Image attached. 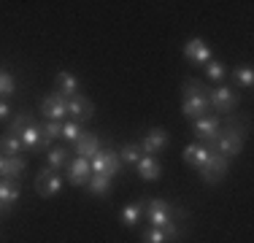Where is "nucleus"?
Instances as JSON below:
<instances>
[{"instance_id": "nucleus-1", "label": "nucleus", "mask_w": 254, "mask_h": 243, "mask_svg": "<svg viewBox=\"0 0 254 243\" xmlns=\"http://www.w3.org/2000/svg\"><path fill=\"white\" fill-rule=\"evenodd\" d=\"M181 114L192 122L211 114L208 87H203L197 78H184V84H181Z\"/></svg>"}, {"instance_id": "nucleus-2", "label": "nucleus", "mask_w": 254, "mask_h": 243, "mask_svg": "<svg viewBox=\"0 0 254 243\" xmlns=\"http://www.w3.org/2000/svg\"><path fill=\"white\" fill-rule=\"evenodd\" d=\"M216 151H219L222 157H238L241 151H244V132L238 130V127H233V124H222V130H219V135H216Z\"/></svg>"}, {"instance_id": "nucleus-3", "label": "nucleus", "mask_w": 254, "mask_h": 243, "mask_svg": "<svg viewBox=\"0 0 254 243\" xmlns=\"http://www.w3.org/2000/svg\"><path fill=\"white\" fill-rule=\"evenodd\" d=\"M89 168H92V173L114 179V176H119V170H122L125 165H122V160H119V151H114L111 146H108V149H100L98 154L89 160Z\"/></svg>"}, {"instance_id": "nucleus-4", "label": "nucleus", "mask_w": 254, "mask_h": 243, "mask_svg": "<svg viewBox=\"0 0 254 243\" xmlns=\"http://www.w3.org/2000/svg\"><path fill=\"white\" fill-rule=\"evenodd\" d=\"M227 170H230V160H227V157H222L219 151H211L208 160L203 162V168L197 170V173H200V179L208 186H214V184H219V181L227 176Z\"/></svg>"}, {"instance_id": "nucleus-5", "label": "nucleus", "mask_w": 254, "mask_h": 243, "mask_svg": "<svg viewBox=\"0 0 254 243\" xmlns=\"http://www.w3.org/2000/svg\"><path fill=\"white\" fill-rule=\"evenodd\" d=\"M143 219H146L152 227H168L173 222V208L160 197H146V205H143Z\"/></svg>"}, {"instance_id": "nucleus-6", "label": "nucleus", "mask_w": 254, "mask_h": 243, "mask_svg": "<svg viewBox=\"0 0 254 243\" xmlns=\"http://www.w3.org/2000/svg\"><path fill=\"white\" fill-rule=\"evenodd\" d=\"M63 173L60 170H52L49 165H44L38 170V176H35V181H33V186H35V192L41 194V197H54L60 189H63Z\"/></svg>"}, {"instance_id": "nucleus-7", "label": "nucleus", "mask_w": 254, "mask_h": 243, "mask_svg": "<svg viewBox=\"0 0 254 243\" xmlns=\"http://www.w3.org/2000/svg\"><path fill=\"white\" fill-rule=\"evenodd\" d=\"M181 52H184L187 62L197 65V68H205V65L214 60V49H211L208 41H203V38H190L184 46H181Z\"/></svg>"}, {"instance_id": "nucleus-8", "label": "nucleus", "mask_w": 254, "mask_h": 243, "mask_svg": "<svg viewBox=\"0 0 254 243\" xmlns=\"http://www.w3.org/2000/svg\"><path fill=\"white\" fill-rule=\"evenodd\" d=\"M241 95L235 92L233 87H214L208 89V103H211V111L216 114H230L235 106H238Z\"/></svg>"}, {"instance_id": "nucleus-9", "label": "nucleus", "mask_w": 254, "mask_h": 243, "mask_svg": "<svg viewBox=\"0 0 254 243\" xmlns=\"http://www.w3.org/2000/svg\"><path fill=\"white\" fill-rule=\"evenodd\" d=\"M211 151H216V143H214V141H197V143L184 146V151H181V160H184V165H187V168L200 170V168H203V162L208 160Z\"/></svg>"}, {"instance_id": "nucleus-10", "label": "nucleus", "mask_w": 254, "mask_h": 243, "mask_svg": "<svg viewBox=\"0 0 254 243\" xmlns=\"http://www.w3.org/2000/svg\"><path fill=\"white\" fill-rule=\"evenodd\" d=\"M179 238H181V227L176 222H171L168 227H152V224H146L141 230V243H173Z\"/></svg>"}, {"instance_id": "nucleus-11", "label": "nucleus", "mask_w": 254, "mask_h": 243, "mask_svg": "<svg viewBox=\"0 0 254 243\" xmlns=\"http://www.w3.org/2000/svg\"><path fill=\"white\" fill-rule=\"evenodd\" d=\"M171 143V135H168L165 127H152V130H146V135L141 138V151L149 157H157L160 151H165V146Z\"/></svg>"}, {"instance_id": "nucleus-12", "label": "nucleus", "mask_w": 254, "mask_h": 243, "mask_svg": "<svg viewBox=\"0 0 254 243\" xmlns=\"http://www.w3.org/2000/svg\"><path fill=\"white\" fill-rule=\"evenodd\" d=\"M68 117L78 122V124H84V122H89L95 117V103L89 100L87 95H73V97H68Z\"/></svg>"}, {"instance_id": "nucleus-13", "label": "nucleus", "mask_w": 254, "mask_h": 243, "mask_svg": "<svg viewBox=\"0 0 254 243\" xmlns=\"http://www.w3.org/2000/svg\"><path fill=\"white\" fill-rule=\"evenodd\" d=\"M41 114L46 117V122H65V117H68V100L60 95H49L41 100Z\"/></svg>"}, {"instance_id": "nucleus-14", "label": "nucleus", "mask_w": 254, "mask_h": 243, "mask_svg": "<svg viewBox=\"0 0 254 243\" xmlns=\"http://www.w3.org/2000/svg\"><path fill=\"white\" fill-rule=\"evenodd\" d=\"M19 197H22V189H19V184H16V181L0 179V216L11 214V208L19 203Z\"/></svg>"}, {"instance_id": "nucleus-15", "label": "nucleus", "mask_w": 254, "mask_h": 243, "mask_svg": "<svg viewBox=\"0 0 254 243\" xmlns=\"http://www.w3.org/2000/svg\"><path fill=\"white\" fill-rule=\"evenodd\" d=\"M219 130H222V119H219V117H214V114H208V117L192 122V132H195V135L200 138V141H216Z\"/></svg>"}, {"instance_id": "nucleus-16", "label": "nucleus", "mask_w": 254, "mask_h": 243, "mask_svg": "<svg viewBox=\"0 0 254 243\" xmlns=\"http://www.w3.org/2000/svg\"><path fill=\"white\" fill-rule=\"evenodd\" d=\"M68 176H65V179H68V184L70 186H84L87 184V179L89 176H92V168H89V160H84V157H73V160L68 162Z\"/></svg>"}, {"instance_id": "nucleus-17", "label": "nucleus", "mask_w": 254, "mask_h": 243, "mask_svg": "<svg viewBox=\"0 0 254 243\" xmlns=\"http://www.w3.org/2000/svg\"><path fill=\"white\" fill-rule=\"evenodd\" d=\"M78 89H81V84H78V78H76V73H70V70H60L57 76H54V95H60V97H73L78 95Z\"/></svg>"}, {"instance_id": "nucleus-18", "label": "nucleus", "mask_w": 254, "mask_h": 243, "mask_svg": "<svg viewBox=\"0 0 254 243\" xmlns=\"http://www.w3.org/2000/svg\"><path fill=\"white\" fill-rule=\"evenodd\" d=\"M100 149H103V146H100V135H95V132H81V138L73 143V154L84 157V160H92Z\"/></svg>"}, {"instance_id": "nucleus-19", "label": "nucleus", "mask_w": 254, "mask_h": 243, "mask_svg": "<svg viewBox=\"0 0 254 243\" xmlns=\"http://www.w3.org/2000/svg\"><path fill=\"white\" fill-rule=\"evenodd\" d=\"M135 173H138V179H143V181H160L162 165H160V160H157V157L143 154L141 160L135 162Z\"/></svg>"}, {"instance_id": "nucleus-20", "label": "nucleus", "mask_w": 254, "mask_h": 243, "mask_svg": "<svg viewBox=\"0 0 254 243\" xmlns=\"http://www.w3.org/2000/svg\"><path fill=\"white\" fill-rule=\"evenodd\" d=\"M19 141H22V149H27V151H44V135H41V124L38 122H30V124L22 130V135H19Z\"/></svg>"}, {"instance_id": "nucleus-21", "label": "nucleus", "mask_w": 254, "mask_h": 243, "mask_svg": "<svg viewBox=\"0 0 254 243\" xmlns=\"http://www.w3.org/2000/svg\"><path fill=\"white\" fill-rule=\"evenodd\" d=\"M143 205H146V197H141L138 203L125 205V208L119 211V222H122L125 227H138V224L143 222Z\"/></svg>"}, {"instance_id": "nucleus-22", "label": "nucleus", "mask_w": 254, "mask_h": 243, "mask_svg": "<svg viewBox=\"0 0 254 243\" xmlns=\"http://www.w3.org/2000/svg\"><path fill=\"white\" fill-rule=\"evenodd\" d=\"M84 186H87V192L92 194V197H108V194H111V189H114L111 179H108V176H100V173H92Z\"/></svg>"}, {"instance_id": "nucleus-23", "label": "nucleus", "mask_w": 254, "mask_h": 243, "mask_svg": "<svg viewBox=\"0 0 254 243\" xmlns=\"http://www.w3.org/2000/svg\"><path fill=\"white\" fill-rule=\"evenodd\" d=\"M68 162H70V151L65 149V146H52V149L46 151V165L52 170H60V173H63V170L68 168Z\"/></svg>"}, {"instance_id": "nucleus-24", "label": "nucleus", "mask_w": 254, "mask_h": 243, "mask_svg": "<svg viewBox=\"0 0 254 243\" xmlns=\"http://www.w3.org/2000/svg\"><path fill=\"white\" fill-rule=\"evenodd\" d=\"M230 78H233L235 87L252 89V84H254V68H252V65H238V68L230 70Z\"/></svg>"}, {"instance_id": "nucleus-25", "label": "nucleus", "mask_w": 254, "mask_h": 243, "mask_svg": "<svg viewBox=\"0 0 254 243\" xmlns=\"http://www.w3.org/2000/svg\"><path fill=\"white\" fill-rule=\"evenodd\" d=\"M41 135H44V149L49 151L52 143L57 141V138H63V122H44V127H41Z\"/></svg>"}, {"instance_id": "nucleus-26", "label": "nucleus", "mask_w": 254, "mask_h": 243, "mask_svg": "<svg viewBox=\"0 0 254 243\" xmlns=\"http://www.w3.org/2000/svg\"><path fill=\"white\" fill-rule=\"evenodd\" d=\"M0 154L3 157H19L22 154V141L11 132H3L0 135Z\"/></svg>"}, {"instance_id": "nucleus-27", "label": "nucleus", "mask_w": 254, "mask_h": 243, "mask_svg": "<svg viewBox=\"0 0 254 243\" xmlns=\"http://www.w3.org/2000/svg\"><path fill=\"white\" fill-rule=\"evenodd\" d=\"M30 122H35V117L30 111H19V114H14V117H11V122H8V130L5 132H11V135H16L19 138L22 135V130H25V127L30 124Z\"/></svg>"}, {"instance_id": "nucleus-28", "label": "nucleus", "mask_w": 254, "mask_h": 243, "mask_svg": "<svg viewBox=\"0 0 254 243\" xmlns=\"http://www.w3.org/2000/svg\"><path fill=\"white\" fill-rule=\"evenodd\" d=\"M25 168H27V160H22V157H5V173H3V179L16 181L22 173H25Z\"/></svg>"}, {"instance_id": "nucleus-29", "label": "nucleus", "mask_w": 254, "mask_h": 243, "mask_svg": "<svg viewBox=\"0 0 254 243\" xmlns=\"http://www.w3.org/2000/svg\"><path fill=\"white\" fill-rule=\"evenodd\" d=\"M143 157V151H141V146L138 143H125L122 149H119V160H122V165H132L135 168V162Z\"/></svg>"}, {"instance_id": "nucleus-30", "label": "nucleus", "mask_w": 254, "mask_h": 243, "mask_svg": "<svg viewBox=\"0 0 254 243\" xmlns=\"http://www.w3.org/2000/svg\"><path fill=\"white\" fill-rule=\"evenodd\" d=\"M205 78H208V81H225V78H227L225 62H219V60H211V62L205 65Z\"/></svg>"}, {"instance_id": "nucleus-31", "label": "nucleus", "mask_w": 254, "mask_h": 243, "mask_svg": "<svg viewBox=\"0 0 254 243\" xmlns=\"http://www.w3.org/2000/svg\"><path fill=\"white\" fill-rule=\"evenodd\" d=\"M16 92V81L8 70H0V100H8Z\"/></svg>"}, {"instance_id": "nucleus-32", "label": "nucleus", "mask_w": 254, "mask_h": 243, "mask_svg": "<svg viewBox=\"0 0 254 243\" xmlns=\"http://www.w3.org/2000/svg\"><path fill=\"white\" fill-rule=\"evenodd\" d=\"M81 132H84V127L78 124V122H73V119H70V122H63V138H65L68 143H76L78 138H81Z\"/></svg>"}, {"instance_id": "nucleus-33", "label": "nucleus", "mask_w": 254, "mask_h": 243, "mask_svg": "<svg viewBox=\"0 0 254 243\" xmlns=\"http://www.w3.org/2000/svg\"><path fill=\"white\" fill-rule=\"evenodd\" d=\"M8 114H11L8 100H0V122H3V119H8Z\"/></svg>"}, {"instance_id": "nucleus-34", "label": "nucleus", "mask_w": 254, "mask_h": 243, "mask_svg": "<svg viewBox=\"0 0 254 243\" xmlns=\"http://www.w3.org/2000/svg\"><path fill=\"white\" fill-rule=\"evenodd\" d=\"M3 173H5V157L0 154V179H3Z\"/></svg>"}]
</instances>
